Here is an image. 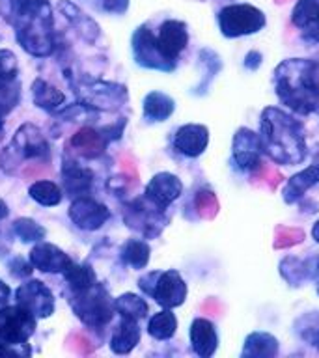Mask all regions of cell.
<instances>
[{
	"mask_svg": "<svg viewBox=\"0 0 319 358\" xmlns=\"http://www.w3.org/2000/svg\"><path fill=\"white\" fill-rule=\"evenodd\" d=\"M62 278L66 280L69 291H86L90 289L92 285H95L97 282H99L94 267H92L90 263H77V262H73L71 265L64 271Z\"/></svg>",
	"mask_w": 319,
	"mask_h": 358,
	"instance_id": "1f68e13d",
	"label": "cell"
},
{
	"mask_svg": "<svg viewBox=\"0 0 319 358\" xmlns=\"http://www.w3.org/2000/svg\"><path fill=\"white\" fill-rule=\"evenodd\" d=\"M28 259L36 271L43 274H64V271L75 262L64 248L45 239L32 245L28 252Z\"/></svg>",
	"mask_w": 319,
	"mask_h": 358,
	"instance_id": "e0dca14e",
	"label": "cell"
},
{
	"mask_svg": "<svg viewBox=\"0 0 319 358\" xmlns=\"http://www.w3.org/2000/svg\"><path fill=\"white\" fill-rule=\"evenodd\" d=\"M318 274H319V263H318ZM318 295H319V285H318Z\"/></svg>",
	"mask_w": 319,
	"mask_h": 358,
	"instance_id": "816d5d0a",
	"label": "cell"
},
{
	"mask_svg": "<svg viewBox=\"0 0 319 358\" xmlns=\"http://www.w3.org/2000/svg\"><path fill=\"white\" fill-rule=\"evenodd\" d=\"M302 39L308 41V43L319 45V19L316 22H312L310 27L302 30Z\"/></svg>",
	"mask_w": 319,
	"mask_h": 358,
	"instance_id": "f6af8a7d",
	"label": "cell"
},
{
	"mask_svg": "<svg viewBox=\"0 0 319 358\" xmlns=\"http://www.w3.org/2000/svg\"><path fill=\"white\" fill-rule=\"evenodd\" d=\"M263 64V55L260 50H248L243 58V67L248 71H257Z\"/></svg>",
	"mask_w": 319,
	"mask_h": 358,
	"instance_id": "7bdbcfd3",
	"label": "cell"
},
{
	"mask_svg": "<svg viewBox=\"0 0 319 358\" xmlns=\"http://www.w3.org/2000/svg\"><path fill=\"white\" fill-rule=\"evenodd\" d=\"M131 6V0H97V8L106 15H125Z\"/></svg>",
	"mask_w": 319,
	"mask_h": 358,
	"instance_id": "ab89813d",
	"label": "cell"
},
{
	"mask_svg": "<svg viewBox=\"0 0 319 358\" xmlns=\"http://www.w3.org/2000/svg\"><path fill=\"white\" fill-rule=\"evenodd\" d=\"M189 341L196 357L211 358L220 343L217 324L207 317H194L189 327Z\"/></svg>",
	"mask_w": 319,
	"mask_h": 358,
	"instance_id": "ffe728a7",
	"label": "cell"
},
{
	"mask_svg": "<svg viewBox=\"0 0 319 358\" xmlns=\"http://www.w3.org/2000/svg\"><path fill=\"white\" fill-rule=\"evenodd\" d=\"M123 222L134 231H139L144 239H151L161 234L168 218L162 209L155 207L142 196V198L129 201L127 206L123 207Z\"/></svg>",
	"mask_w": 319,
	"mask_h": 358,
	"instance_id": "7c38bea8",
	"label": "cell"
},
{
	"mask_svg": "<svg viewBox=\"0 0 319 358\" xmlns=\"http://www.w3.org/2000/svg\"><path fill=\"white\" fill-rule=\"evenodd\" d=\"M155 36L162 52L178 64L179 56L183 55L185 49L189 47L190 36L187 22L179 21V19H166L159 24Z\"/></svg>",
	"mask_w": 319,
	"mask_h": 358,
	"instance_id": "d6986e66",
	"label": "cell"
},
{
	"mask_svg": "<svg viewBox=\"0 0 319 358\" xmlns=\"http://www.w3.org/2000/svg\"><path fill=\"white\" fill-rule=\"evenodd\" d=\"M131 52H133L134 64L142 69L172 73L178 67L176 62L170 60L162 52L155 32L148 24H140V27L134 28L133 36H131Z\"/></svg>",
	"mask_w": 319,
	"mask_h": 358,
	"instance_id": "52a82bcc",
	"label": "cell"
},
{
	"mask_svg": "<svg viewBox=\"0 0 319 358\" xmlns=\"http://www.w3.org/2000/svg\"><path fill=\"white\" fill-rule=\"evenodd\" d=\"M280 274H282V278L285 282H290L293 285H299L301 282H304L308 278L304 263L295 256H288L280 262Z\"/></svg>",
	"mask_w": 319,
	"mask_h": 358,
	"instance_id": "d590c367",
	"label": "cell"
},
{
	"mask_svg": "<svg viewBox=\"0 0 319 358\" xmlns=\"http://www.w3.org/2000/svg\"><path fill=\"white\" fill-rule=\"evenodd\" d=\"M217 24L222 38H248L267 27V15L265 11L248 2H235L220 8L217 13Z\"/></svg>",
	"mask_w": 319,
	"mask_h": 358,
	"instance_id": "8992f818",
	"label": "cell"
},
{
	"mask_svg": "<svg viewBox=\"0 0 319 358\" xmlns=\"http://www.w3.org/2000/svg\"><path fill=\"white\" fill-rule=\"evenodd\" d=\"M80 103L90 106L95 112H111L122 108L129 99L127 88L123 84L108 83V80H86L78 86Z\"/></svg>",
	"mask_w": 319,
	"mask_h": 358,
	"instance_id": "30bf717a",
	"label": "cell"
},
{
	"mask_svg": "<svg viewBox=\"0 0 319 358\" xmlns=\"http://www.w3.org/2000/svg\"><path fill=\"white\" fill-rule=\"evenodd\" d=\"M319 19V0H297L291 10V24L304 30Z\"/></svg>",
	"mask_w": 319,
	"mask_h": 358,
	"instance_id": "836d02e7",
	"label": "cell"
},
{
	"mask_svg": "<svg viewBox=\"0 0 319 358\" xmlns=\"http://www.w3.org/2000/svg\"><path fill=\"white\" fill-rule=\"evenodd\" d=\"M0 13L10 22L15 41L34 58L55 55L56 30L50 0H2Z\"/></svg>",
	"mask_w": 319,
	"mask_h": 358,
	"instance_id": "6da1fadb",
	"label": "cell"
},
{
	"mask_svg": "<svg viewBox=\"0 0 319 358\" xmlns=\"http://www.w3.org/2000/svg\"><path fill=\"white\" fill-rule=\"evenodd\" d=\"M11 234L15 239H19L22 245H36L39 241L47 237V229L43 224H39L32 217H17L11 222Z\"/></svg>",
	"mask_w": 319,
	"mask_h": 358,
	"instance_id": "d6a6232c",
	"label": "cell"
},
{
	"mask_svg": "<svg viewBox=\"0 0 319 358\" xmlns=\"http://www.w3.org/2000/svg\"><path fill=\"white\" fill-rule=\"evenodd\" d=\"M6 265H8V271H10L11 276L19 280L30 278L34 271H36L32 263H30V259L22 256H11Z\"/></svg>",
	"mask_w": 319,
	"mask_h": 358,
	"instance_id": "74e56055",
	"label": "cell"
},
{
	"mask_svg": "<svg viewBox=\"0 0 319 358\" xmlns=\"http://www.w3.org/2000/svg\"><path fill=\"white\" fill-rule=\"evenodd\" d=\"M176 112V99L161 90H151L142 99V116L146 122L162 123L170 120Z\"/></svg>",
	"mask_w": 319,
	"mask_h": 358,
	"instance_id": "cb8c5ba5",
	"label": "cell"
},
{
	"mask_svg": "<svg viewBox=\"0 0 319 358\" xmlns=\"http://www.w3.org/2000/svg\"><path fill=\"white\" fill-rule=\"evenodd\" d=\"M274 92L282 105L308 116L319 110V94L308 78V58H288L274 69Z\"/></svg>",
	"mask_w": 319,
	"mask_h": 358,
	"instance_id": "3957f363",
	"label": "cell"
},
{
	"mask_svg": "<svg viewBox=\"0 0 319 358\" xmlns=\"http://www.w3.org/2000/svg\"><path fill=\"white\" fill-rule=\"evenodd\" d=\"M209 138L211 134L204 123H183L173 133L172 148L185 159H198L206 153Z\"/></svg>",
	"mask_w": 319,
	"mask_h": 358,
	"instance_id": "9a60e30c",
	"label": "cell"
},
{
	"mask_svg": "<svg viewBox=\"0 0 319 358\" xmlns=\"http://www.w3.org/2000/svg\"><path fill=\"white\" fill-rule=\"evenodd\" d=\"M67 302L75 317L92 330L105 329L114 317V299L105 285L97 282L86 291H69Z\"/></svg>",
	"mask_w": 319,
	"mask_h": 358,
	"instance_id": "277c9868",
	"label": "cell"
},
{
	"mask_svg": "<svg viewBox=\"0 0 319 358\" xmlns=\"http://www.w3.org/2000/svg\"><path fill=\"white\" fill-rule=\"evenodd\" d=\"M19 103H21V83L19 80L0 86V127H4L6 117L15 110Z\"/></svg>",
	"mask_w": 319,
	"mask_h": 358,
	"instance_id": "e575fe53",
	"label": "cell"
},
{
	"mask_svg": "<svg viewBox=\"0 0 319 358\" xmlns=\"http://www.w3.org/2000/svg\"><path fill=\"white\" fill-rule=\"evenodd\" d=\"M263 153L280 166H297L308 155L306 134L299 120L278 106H265L260 116Z\"/></svg>",
	"mask_w": 319,
	"mask_h": 358,
	"instance_id": "7a4b0ae2",
	"label": "cell"
},
{
	"mask_svg": "<svg viewBox=\"0 0 319 358\" xmlns=\"http://www.w3.org/2000/svg\"><path fill=\"white\" fill-rule=\"evenodd\" d=\"M280 352V341L276 336L265 330H254L243 341V358H274Z\"/></svg>",
	"mask_w": 319,
	"mask_h": 358,
	"instance_id": "484cf974",
	"label": "cell"
},
{
	"mask_svg": "<svg viewBox=\"0 0 319 358\" xmlns=\"http://www.w3.org/2000/svg\"><path fill=\"white\" fill-rule=\"evenodd\" d=\"M10 248H8V245H4V241L0 239V256H2V252H8Z\"/></svg>",
	"mask_w": 319,
	"mask_h": 358,
	"instance_id": "681fc988",
	"label": "cell"
},
{
	"mask_svg": "<svg viewBox=\"0 0 319 358\" xmlns=\"http://www.w3.org/2000/svg\"><path fill=\"white\" fill-rule=\"evenodd\" d=\"M30 94H32L34 105L38 106L39 110L47 112V114H56L60 108L66 106V94L58 86L50 84L49 80H45L41 77L34 80Z\"/></svg>",
	"mask_w": 319,
	"mask_h": 358,
	"instance_id": "d4e9b609",
	"label": "cell"
},
{
	"mask_svg": "<svg viewBox=\"0 0 319 358\" xmlns=\"http://www.w3.org/2000/svg\"><path fill=\"white\" fill-rule=\"evenodd\" d=\"M146 330L157 341L172 340L176 332H178V317H176L173 310H170V308H161L159 312L150 315Z\"/></svg>",
	"mask_w": 319,
	"mask_h": 358,
	"instance_id": "f1b7e54d",
	"label": "cell"
},
{
	"mask_svg": "<svg viewBox=\"0 0 319 358\" xmlns=\"http://www.w3.org/2000/svg\"><path fill=\"white\" fill-rule=\"evenodd\" d=\"M19 60L10 49H0V86L19 80Z\"/></svg>",
	"mask_w": 319,
	"mask_h": 358,
	"instance_id": "8d00e7d4",
	"label": "cell"
},
{
	"mask_svg": "<svg viewBox=\"0 0 319 358\" xmlns=\"http://www.w3.org/2000/svg\"><path fill=\"white\" fill-rule=\"evenodd\" d=\"M30 355V347L27 345H8V343H0V358H15V357H27Z\"/></svg>",
	"mask_w": 319,
	"mask_h": 358,
	"instance_id": "b9f144b4",
	"label": "cell"
},
{
	"mask_svg": "<svg viewBox=\"0 0 319 358\" xmlns=\"http://www.w3.org/2000/svg\"><path fill=\"white\" fill-rule=\"evenodd\" d=\"M316 185H319V162H312L310 166L288 178L282 189V200L288 206H295Z\"/></svg>",
	"mask_w": 319,
	"mask_h": 358,
	"instance_id": "7402d4cb",
	"label": "cell"
},
{
	"mask_svg": "<svg viewBox=\"0 0 319 358\" xmlns=\"http://www.w3.org/2000/svg\"><path fill=\"white\" fill-rule=\"evenodd\" d=\"M114 310H116V313L120 317L142 321V319L148 317V313H150V304H148V301H146L142 295H139V293L125 291V293H122V295H118L116 299H114Z\"/></svg>",
	"mask_w": 319,
	"mask_h": 358,
	"instance_id": "4dcf8cb0",
	"label": "cell"
},
{
	"mask_svg": "<svg viewBox=\"0 0 319 358\" xmlns=\"http://www.w3.org/2000/svg\"><path fill=\"white\" fill-rule=\"evenodd\" d=\"M111 209L90 194L71 198V203L67 207V218L80 231H97L111 220Z\"/></svg>",
	"mask_w": 319,
	"mask_h": 358,
	"instance_id": "4fadbf2b",
	"label": "cell"
},
{
	"mask_svg": "<svg viewBox=\"0 0 319 358\" xmlns=\"http://www.w3.org/2000/svg\"><path fill=\"white\" fill-rule=\"evenodd\" d=\"M13 301L19 306L27 308L28 312L34 313L38 321L52 317L56 312V296L43 280L24 278L13 291Z\"/></svg>",
	"mask_w": 319,
	"mask_h": 358,
	"instance_id": "8fae6325",
	"label": "cell"
},
{
	"mask_svg": "<svg viewBox=\"0 0 319 358\" xmlns=\"http://www.w3.org/2000/svg\"><path fill=\"white\" fill-rule=\"evenodd\" d=\"M262 142L260 134L250 127H239L232 140V161L241 172L250 173L262 166Z\"/></svg>",
	"mask_w": 319,
	"mask_h": 358,
	"instance_id": "5bb4252c",
	"label": "cell"
},
{
	"mask_svg": "<svg viewBox=\"0 0 319 358\" xmlns=\"http://www.w3.org/2000/svg\"><path fill=\"white\" fill-rule=\"evenodd\" d=\"M2 157H10L11 166L13 162L19 164L22 161H32V159H49V140L36 123H22L15 131Z\"/></svg>",
	"mask_w": 319,
	"mask_h": 358,
	"instance_id": "ba28073f",
	"label": "cell"
},
{
	"mask_svg": "<svg viewBox=\"0 0 319 358\" xmlns=\"http://www.w3.org/2000/svg\"><path fill=\"white\" fill-rule=\"evenodd\" d=\"M38 317L27 308L13 304H4L0 308V343L8 345H27L36 334Z\"/></svg>",
	"mask_w": 319,
	"mask_h": 358,
	"instance_id": "9c48e42d",
	"label": "cell"
},
{
	"mask_svg": "<svg viewBox=\"0 0 319 358\" xmlns=\"http://www.w3.org/2000/svg\"><path fill=\"white\" fill-rule=\"evenodd\" d=\"M140 321L136 319H127L120 317V323L116 324V329L112 330L111 341H108V347L114 355H129L136 349V345L140 343V338H142V329H140Z\"/></svg>",
	"mask_w": 319,
	"mask_h": 358,
	"instance_id": "603a6c76",
	"label": "cell"
},
{
	"mask_svg": "<svg viewBox=\"0 0 319 358\" xmlns=\"http://www.w3.org/2000/svg\"><path fill=\"white\" fill-rule=\"evenodd\" d=\"M58 11H60L64 19L73 27V30L77 32L80 39H84L86 43L94 45L97 39L101 38V27L97 24L94 17H90L86 11L78 4H75L73 0H60L58 2Z\"/></svg>",
	"mask_w": 319,
	"mask_h": 358,
	"instance_id": "44dd1931",
	"label": "cell"
},
{
	"mask_svg": "<svg viewBox=\"0 0 319 358\" xmlns=\"http://www.w3.org/2000/svg\"><path fill=\"white\" fill-rule=\"evenodd\" d=\"M181 194H183V181L172 172H157L144 189L146 200L162 211H166L173 201L181 198Z\"/></svg>",
	"mask_w": 319,
	"mask_h": 358,
	"instance_id": "2e32d148",
	"label": "cell"
},
{
	"mask_svg": "<svg viewBox=\"0 0 319 358\" xmlns=\"http://www.w3.org/2000/svg\"><path fill=\"white\" fill-rule=\"evenodd\" d=\"M28 198L36 201L38 206L50 209V207H56L62 203V200H64V189L56 181L38 179V181H34L28 187Z\"/></svg>",
	"mask_w": 319,
	"mask_h": 358,
	"instance_id": "f546056e",
	"label": "cell"
},
{
	"mask_svg": "<svg viewBox=\"0 0 319 358\" xmlns=\"http://www.w3.org/2000/svg\"><path fill=\"white\" fill-rule=\"evenodd\" d=\"M302 340H306L319 351V324H306L301 332Z\"/></svg>",
	"mask_w": 319,
	"mask_h": 358,
	"instance_id": "ee69618b",
	"label": "cell"
},
{
	"mask_svg": "<svg viewBox=\"0 0 319 358\" xmlns=\"http://www.w3.org/2000/svg\"><path fill=\"white\" fill-rule=\"evenodd\" d=\"M8 217H10V207H8V203L0 198V222H4Z\"/></svg>",
	"mask_w": 319,
	"mask_h": 358,
	"instance_id": "7dc6e473",
	"label": "cell"
},
{
	"mask_svg": "<svg viewBox=\"0 0 319 358\" xmlns=\"http://www.w3.org/2000/svg\"><path fill=\"white\" fill-rule=\"evenodd\" d=\"M4 134H6L4 127H0V142H2V140H4Z\"/></svg>",
	"mask_w": 319,
	"mask_h": 358,
	"instance_id": "f907efd6",
	"label": "cell"
},
{
	"mask_svg": "<svg viewBox=\"0 0 319 358\" xmlns=\"http://www.w3.org/2000/svg\"><path fill=\"white\" fill-rule=\"evenodd\" d=\"M312 239L319 245V218L316 220V222H313V226H312Z\"/></svg>",
	"mask_w": 319,
	"mask_h": 358,
	"instance_id": "c3c4849f",
	"label": "cell"
},
{
	"mask_svg": "<svg viewBox=\"0 0 319 358\" xmlns=\"http://www.w3.org/2000/svg\"><path fill=\"white\" fill-rule=\"evenodd\" d=\"M120 259L133 271H144L151 259V246L140 237H131L120 248Z\"/></svg>",
	"mask_w": 319,
	"mask_h": 358,
	"instance_id": "83f0119b",
	"label": "cell"
},
{
	"mask_svg": "<svg viewBox=\"0 0 319 358\" xmlns=\"http://www.w3.org/2000/svg\"><path fill=\"white\" fill-rule=\"evenodd\" d=\"M139 289L146 296H150L161 308L183 306L189 295L187 280L181 276L178 268H166V271H150L139 278Z\"/></svg>",
	"mask_w": 319,
	"mask_h": 358,
	"instance_id": "5b68a950",
	"label": "cell"
},
{
	"mask_svg": "<svg viewBox=\"0 0 319 358\" xmlns=\"http://www.w3.org/2000/svg\"><path fill=\"white\" fill-rule=\"evenodd\" d=\"M11 295H13V291H11V287L8 284H6L4 280L0 278V306H4V304H8L11 299Z\"/></svg>",
	"mask_w": 319,
	"mask_h": 358,
	"instance_id": "bcb514c9",
	"label": "cell"
},
{
	"mask_svg": "<svg viewBox=\"0 0 319 358\" xmlns=\"http://www.w3.org/2000/svg\"><path fill=\"white\" fill-rule=\"evenodd\" d=\"M125 125H127V117H120L118 122L108 123V125H103L99 131H101V134H103V136L106 138V142L111 144V142H114V140L122 138Z\"/></svg>",
	"mask_w": 319,
	"mask_h": 358,
	"instance_id": "60d3db41",
	"label": "cell"
},
{
	"mask_svg": "<svg viewBox=\"0 0 319 358\" xmlns=\"http://www.w3.org/2000/svg\"><path fill=\"white\" fill-rule=\"evenodd\" d=\"M60 178L64 192L71 196V198H77V196H86L92 192L95 173L92 168L83 166L77 159L64 157L60 166Z\"/></svg>",
	"mask_w": 319,
	"mask_h": 358,
	"instance_id": "ac0fdd59",
	"label": "cell"
},
{
	"mask_svg": "<svg viewBox=\"0 0 319 358\" xmlns=\"http://www.w3.org/2000/svg\"><path fill=\"white\" fill-rule=\"evenodd\" d=\"M71 145L75 153L84 159H97L105 153L106 145V138L101 134L99 129H94L86 125L78 131L77 134H73L71 136Z\"/></svg>",
	"mask_w": 319,
	"mask_h": 358,
	"instance_id": "4316f807",
	"label": "cell"
},
{
	"mask_svg": "<svg viewBox=\"0 0 319 358\" xmlns=\"http://www.w3.org/2000/svg\"><path fill=\"white\" fill-rule=\"evenodd\" d=\"M198 56H200V62L207 69V78L206 83H204V86H207L213 78L217 77V73L222 69V62H220V56H218L213 49H201Z\"/></svg>",
	"mask_w": 319,
	"mask_h": 358,
	"instance_id": "f35d334b",
	"label": "cell"
}]
</instances>
